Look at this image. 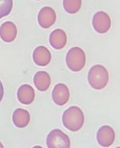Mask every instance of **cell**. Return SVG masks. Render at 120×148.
Masks as SVG:
<instances>
[{"mask_svg": "<svg viewBox=\"0 0 120 148\" xmlns=\"http://www.w3.org/2000/svg\"><path fill=\"white\" fill-rule=\"evenodd\" d=\"M85 121L84 114L77 106H72L64 111L62 115V123L65 128L72 132H77L82 127Z\"/></svg>", "mask_w": 120, "mask_h": 148, "instance_id": "obj_1", "label": "cell"}, {"mask_svg": "<svg viewBox=\"0 0 120 148\" xmlns=\"http://www.w3.org/2000/svg\"><path fill=\"white\" fill-rule=\"evenodd\" d=\"M87 79L93 88L97 90L103 89L108 83L109 73L108 70L102 65H94L88 73Z\"/></svg>", "mask_w": 120, "mask_h": 148, "instance_id": "obj_2", "label": "cell"}, {"mask_svg": "<svg viewBox=\"0 0 120 148\" xmlns=\"http://www.w3.org/2000/svg\"><path fill=\"white\" fill-rule=\"evenodd\" d=\"M66 64L73 72H79L85 66L86 54L83 49L79 47H74L68 51L65 58Z\"/></svg>", "mask_w": 120, "mask_h": 148, "instance_id": "obj_3", "label": "cell"}, {"mask_svg": "<svg viewBox=\"0 0 120 148\" xmlns=\"http://www.w3.org/2000/svg\"><path fill=\"white\" fill-rule=\"evenodd\" d=\"M46 143L48 148H69L70 147L69 136L59 129H54L49 132Z\"/></svg>", "mask_w": 120, "mask_h": 148, "instance_id": "obj_4", "label": "cell"}, {"mask_svg": "<svg viewBox=\"0 0 120 148\" xmlns=\"http://www.w3.org/2000/svg\"><path fill=\"white\" fill-rule=\"evenodd\" d=\"M111 26V20L107 13L100 11L94 14L93 18V27L97 33L105 34L108 32Z\"/></svg>", "mask_w": 120, "mask_h": 148, "instance_id": "obj_5", "label": "cell"}, {"mask_svg": "<svg viewBox=\"0 0 120 148\" xmlns=\"http://www.w3.org/2000/svg\"><path fill=\"white\" fill-rule=\"evenodd\" d=\"M57 19L55 10L51 7L45 6L38 14V23L43 29H49L55 22Z\"/></svg>", "mask_w": 120, "mask_h": 148, "instance_id": "obj_6", "label": "cell"}, {"mask_svg": "<svg viewBox=\"0 0 120 148\" xmlns=\"http://www.w3.org/2000/svg\"><path fill=\"white\" fill-rule=\"evenodd\" d=\"M96 138L100 146L108 147L113 144L115 140V130L109 125L102 126L97 130Z\"/></svg>", "mask_w": 120, "mask_h": 148, "instance_id": "obj_7", "label": "cell"}, {"mask_svg": "<svg viewBox=\"0 0 120 148\" xmlns=\"http://www.w3.org/2000/svg\"><path fill=\"white\" fill-rule=\"evenodd\" d=\"M52 99L59 106H63L68 103L70 98V91L65 84L59 83L54 86L52 91Z\"/></svg>", "mask_w": 120, "mask_h": 148, "instance_id": "obj_8", "label": "cell"}, {"mask_svg": "<svg viewBox=\"0 0 120 148\" xmlns=\"http://www.w3.org/2000/svg\"><path fill=\"white\" fill-rule=\"evenodd\" d=\"M50 51L45 46H38L33 52V60L38 66H46L51 61Z\"/></svg>", "mask_w": 120, "mask_h": 148, "instance_id": "obj_9", "label": "cell"}, {"mask_svg": "<svg viewBox=\"0 0 120 148\" xmlns=\"http://www.w3.org/2000/svg\"><path fill=\"white\" fill-rule=\"evenodd\" d=\"M17 36V28L12 22H5L0 27V37L5 42L10 43L15 40Z\"/></svg>", "mask_w": 120, "mask_h": 148, "instance_id": "obj_10", "label": "cell"}, {"mask_svg": "<svg viewBox=\"0 0 120 148\" xmlns=\"http://www.w3.org/2000/svg\"><path fill=\"white\" fill-rule=\"evenodd\" d=\"M35 93L33 88L27 84L20 86L17 91L18 100L23 105H30L35 100Z\"/></svg>", "mask_w": 120, "mask_h": 148, "instance_id": "obj_11", "label": "cell"}, {"mask_svg": "<svg viewBox=\"0 0 120 148\" xmlns=\"http://www.w3.org/2000/svg\"><path fill=\"white\" fill-rule=\"evenodd\" d=\"M66 34L62 29H57L53 30L49 36V43L51 46L57 50H61L67 44Z\"/></svg>", "mask_w": 120, "mask_h": 148, "instance_id": "obj_12", "label": "cell"}, {"mask_svg": "<svg viewBox=\"0 0 120 148\" xmlns=\"http://www.w3.org/2000/svg\"><path fill=\"white\" fill-rule=\"evenodd\" d=\"M13 122L18 128H25L30 121V113L23 108H17L13 114Z\"/></svg>", "mask_w": 120, "mask_h": 148, "instance_id": "obj_13", "label": "cell"}, {"mask_svg": "<svg viewBox=\"0 0 120 148\" xmlns=\"http://www.w3.org/2000/svg\"><path fill=\"white\" fill-rule=\"evenodd\" d=\"M33 83L38 90L47 91L51 84L50 76L46 71H38L34 76Z\"/></svg>", "mask_w": 120, "mask_h": 148, "instance_id": "obj_14", "label": "cell"}, {"mask_svg": "<svg viewBox=\"0 0 120 148\" xmlns=\"http://www.w3.org/2000/svg\"><path fill=\"white\" fill-rule=\"evenodd\" d=\"M82 5V0H63V6L65 11L69 14L78 12Z\"/></svg>", "mask_w": 120, "mask_h": 148, "instance_id": "obj_15", "label": "cell"}, {"mask_svg": "<svg viewBox=\"0 0 120 148\" xmlns=\"http://www.w3.org/2000/svg\"><path fill=\"white\" fill-rule=\"evenodd\" d=\"M13 5V0H0V19L10 15Z\"/></svg>", "mask_w": 120, "mask_h": 148, "instance_id": "obj_16", "label": "cell"}, {"mask_svg": "<svg viewBox=\"0 0 120 148\" xmlns=\"http://www.w3.org/2000/svg\"><path fill=\"white\" fill-rule=\"evenodd\" d=\"M3 96H4V87H3V83L0 81V102L1 101Z\"/></svg>", "mask_w": 120, "mask_h": 148, "instance_id": "obj_17", "label": "cell"}, {"mask_svg": "<svg viewBox=\"0 0 120 148\" xmlns=\"http://www.w3.org/2000/svg\"><path fill=\"white\" fill-rule=\"evenodd\" d=\"M4 147V146H3V144L1 143H0V147Z\"/></svg>", "mask_w": 120, "mask_h": 148, "instance_id": "obj_18", "label": "cell"}, {"mask_svg": "<svg viewBox=\"0 0 120 148\" xmlns=\"http://www.w3.org/2000/svg\"><path fill=\"white\" fill-rule=\"evenodd\" d=\"M37 1H39V0H37Z\"/></svg>", "mask_w": 120, "mask_h": 148, "instance_id": "obj_19", "label": "cell"}]
</instances>
